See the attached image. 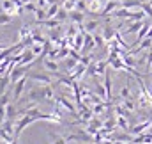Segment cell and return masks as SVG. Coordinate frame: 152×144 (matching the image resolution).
I'll use <instances>...</instances> for the list:
<instances>
[{"label": "cell", "instance_id": "33", "mask_svg": "<svg viewBox=\"0 0 152 144\" xmlns=\"http://www.w3.org/2000/svg\"><path fill=\"white\" fill-rule=\"evenodd\" d=\"M149 132H151V134H152V123H151V128H149Z\"/></svg>", "mask_w": 152, "mask_h": 144}, {"label": "cell", "instance_id": "22", "mask_svg": "<svg viewBox=\"0 0 152 144\" xmlns=\"http://www.w3.org/2000/svg\"><path fill=\"white\" fill-rule=\"evenodd\" d=\"M14 116H16L14 105H12V103H7V119H9V121H12V119H14Z\"/></svg>", "mask_w": 152, "mask_h": 144}, {"label": "cell", "instance_id": "27", "mask_svg": "<svg viewBox=\"0 0 152 144\" xmlns=\"http://www.w3.org/2000/svg\"><path fill=\"white\" fill-rule=\"evenodd\" d=\"M94 41H96V45H97V46H104V43H106V39H104V37L97 36V34L94 36Z\"/></svg>", "mask_w": 152, "mask_h": 144}, {"label": "cell", "instance_id": "34", "mask_svg": "<svg viewBox=\"0 0 152 144\" xmlns=\"http://www.w3.org/2000/svg\"><path fill=\"white\" fill-rule=\"evenodd\" d=\"M113 144H126V143H115V141H113Z\"/></svg>", "mask_w": 152, "mask_h": 144}, {"label": "cell", "instance_id": "12", "mask_svg": "<svg viewBox=\"0 0 152 144\" xmlns=\"http://www.w3.org/2000/svg\"><path fill=\"white\" fill-rule=\"evenodd\" d=\"M11 84V75H4V76H0V96L4 94V93H7V85Z\"/></svg>", "mask_w": 152, "mask_h": 144}, {"label": "cell", "instance_id": "1", "mask_svg": "<svg viewBox=\"0 0 152 144\" xmlns=\"http://www.w3.org/2000/svg\"><path fill=\"white\" fill-rule=\"evenodd\" d=\"M36 121H37V117H34V116H28V114L21 116V119L16 123V128H14V137L18 139V137L21 135V132H23L28 125H32V123H36Z\"/></svg>", "mask_w": 152, "mask_h": 144}, {"label": "cell", "instance_id": "5", "mask_svg": "<svg viewBox=\"0 0 152 144\" xmlns=\"http://www.w3.org/2000/svg\"><path fill=\"white\" fill-rule=\"evenodd\" d=\"M28 78H30V80H36V82H41V84H44V85H50V84H53V78H51V75L30 73V75H28Z\"/></svg>", "mask_w": 152, "mask_h": 144}, {"label": "cell", "instance_id": "24", "mask_svg": "<svg viewBox=\"0 0 152 144\" xmlns=\"http://www.w3.org/2000/svg\"><path fill=\"white\" fill-rule=\"evenodd\" d=\"M42 25H46V27H51V29H53V27H58V25H60V22H58L57 18H55V20H44V22H42Z\"/></svg>", "mask_w": 152, "mask_h": 144}, {"label": "cell", "instance_id": "4", "mask_svg": "<svg viewBox=\"0 0 152 144\" xmlns=\"http://www.w3.org/2000/svg\"><path fill=\"white\" fill-rule=\"evenodd\" d=\"M118 5H122V2H117V0H108L106 2V5L103 7V11H101V14L99 16H108V14H113L115 11H117V7Z\"/></svg>", "mask_w": 152, "mask_h": 144}, {"label": "cell", "instance_id": "18", "mask_svg": "<svg viewBox=\"0 0 152 144\" xmlns=\"http://www.w3.org/2000/svg\"><path fill=\"white\" fill-rule=\"evenodd\" d=\"M11 20H12V16H11V14H7V13L0 11V25H7V23H11Z\"/></svg>", "mask_w": 152, "mask_h": 144}, {"label": "cell", "instance_id": "35", "mask_svg": "<svg viewBox=\"0 0 152 144\" xmlns=\"http://www.w3.org/2000/svg\"><path fill=\"white\" fill-rule=\"evenodd\" d=\"M142 2H147V0H142Z\"/></svg>", "mask_w": 152, "mask_h": 144}, {"label": "cell", "instance_id": "21", "mask_svg": "<svg viewBox=\"0 0 152 144\" xmlns=\"http://www.w3.org/2000/svg\"><path fill=\"white\" fill-rule=\"evenodd\" d=\"M140 9H143V11H145V14L152 18V4H151V2H142V7H140Z\"/></svg>", "mask_w": 152, "mask_h": 144}, {"label": "cell", "instance_id": "11", "mask_svg": "<svg viewBox=\"0 0 152 144\" xmlns=\"http://www.w3.org/2000/svg\"><path fill=\"white\" fill-rule=\"evenodd\" d=\"M115 34H117V30H115L112 25H106L104 27V32H103V37L106 39V43H110V41H113L115 39Z\"/></svg>", "mask_w": 152, "mask_h": 144}, {"label": "cell", "instance_id": "3", "mask_svg": "<svg viewBox=\"0 0 152 144\" xmlns=\"http://www.w3.org/2000/svg\"><path fill=\"white\" fill-rule=\"evenodd\" d=\"M27 98L30 102H42V100H46V91H44V87H34V89H30Z\"/></svg>", "mask_w": 152, "mask_h": 144}, {"label": "cell", "instance_id": "2", "mask_svg": "<svg viewBox=\"0 0 152 144\" xmlns=\"http://www.w3.org/2000/svg\"><path fill=\"white\" fill-rule=\"evenodd\" d=\"M27 80H28V75H25L23 78H20V80L14 84V91H12V98H14V102H18V100L21 98V94H23V91H25V84H27Z\"/></svg>", "mask_w": 152, "mask_h": 144}, {"label": "cell", "instance_id": "25", "mask_svg": "<svg viewBox=\"0 0 152 144\" xmlns=\"http://www.w3.org/2000/svg\"><path fill=\"white\" fill-rule=\"evenodd\" d=\"M23 9H25V11H30V13H36L39 7L36 5V4H34V2H27V4L23 5Z\"/></svg>", "mask_w": 152, "mask_h": 144}, {"label": "cell", "instance_id": "32", "mask_svg": "<svg viewBox=\"0 0 152 144\" xmlns=\"http://www.w3.org/2000/svg\"><path fill=\"white\" fill-rule=\"evenodd\" d=\"M27 2H32V0H23V4H27Z\"/></svg>", "mask_w": 152, "mask_h": 144}, {"label": "cell", "instance_id": "8", "mask_svg": "<svg viewBox=\"0 0 152 144\" xmlns=\"http://www.w3.org/2000/svg\"><path fill=\"white\" fill-rule=\"evenodd\" d=\"M94 46H97V45H96V41H94V36H90L88 32H85V43H83L81 53H88Z\"/></svg>", "mask_w": 152, "mask_h": 144}, {"label": "cell", "instance_id": "23", "mask_svg": "<svg viewBox=\"0 0 152 144\" xmlns=\"http://www.w3.org/2000/svg\"><path fill=\"white\" fill-rule=\"evenodd\" d=\"M66 18H69V14H67V9L60 7V11L57 13V20H58V22H64Z\"/></svg>", "mask_w": 152, "mask_h": 144}, {"label": "cell", "instance_id": "9", "mask_svg": "<svg viewBox=\"0 0 152 144\" xmlns=\"http://www.w3.org/2000/svg\"><path fill=\"white\" fill-rule=\"evenodd\" d=\"M101 7H104L101 0H90V2L87 4V11H90V13H94V14H101V13H99Z\"/></svg>", "mask_w": 152, "mask_h": 144}, {"label": "cell", "instance_id": "17", "mask_svg": "<svg viewBox=\"0 0 152 144\" xmlns=\"http://www.w3.org/2000/svg\"><path fill=\"white\" fill-rule=\"evenodd\" d=\"M50 137H51V144H67V139L66 137H60V135H55L53 132H50Z\"/></svg>", "mask_w": 152, "mask_h": 144}, {"label": "cell", "instance_id": "15", "mask_svg": "<svg viewBox=\"0 0 152 144\" xmlns=\"http://www.w3.org/2000/svg\"><path fill=\"white\" fill-rule=\"evenodd\" d=\"M117 125H118L122 130H126V132H129V128H131L129 123H127V117H126V116H118V114H117Z\"/></svg>", "mask_w": 152, "mask_h": 144}, {"label": "cell", "instance_id": "14", "mask_svg": "<svg viewBox=\"0 0 152 144\" xmlns=\"http://www.w3.org/2000/svg\"><path fill=\"white\" fill-rule=\"evenodd\" d=\"M143 23H145V22H133V23L126 29V32H127V34H134V32L138 34V30L143 27Z\"/></svg>", "mask_w": 152, "mask_h": 144}, {"label": "cell", "instance_id": "36", "mask_svg": "<svg viewBox=\"0 0 152 144\" xmlns=\"http://www.w3.org/2000/svg\"><path fill=\"white\" fill-rule=\"evenodd\" d=\"M117 2H120V0H117Z\"/></svg>", "mask_w": 152, "mask_h": 144}, {"label": "cell", "instance_id": "20", "mask_svg": "<svg viewBox=\"0 0 152 144\" xmlns=\"http://www.w3.org/2000/svg\"><path fill=\"white\" fill-rule=\"evenodd\" d=\"M122 105H124V108H127V110H129V112H133V110H134V102H133V100H131V98H127V100H122Z\"/></svg>", "mask_w": 152, "mask_h": 144}, {"label": "cell", "instance_id": "10", "mask_svg": "<svg viewBox=\"0 0 152 144\" xmlns=\"http://www.w3.org/2000/svg\"><path fill=\"white\" fill-rule=\"evenodd\" d=\"M69 20H71V22H75V23H78V25H81V23L85 22V16H83V13H81V11L73 9V11L69 13Z\"/></svg>", "mask_w": 152, "mask_h": 144}, {"label": "cell", "instance_id": "29", "mask_svg": "<svg viewBox=\"0 0 152 144\" xmlns=\"http://www.w3.org/2000/svg\"><path fill=\"white\" fill-rule=\"evenodd\" d=\"M9 144H18V139H14V141H12V143H9Z\"/></svg>", "mask_w": 152, "mask_h": 144}, {"label": "cell", "instance_id": "7", "mask_svg": "<svg viewBox=\"0 0 152 144\" xmlns=\"http://www.w3.org/2000/svg\"><path fill=\"white\" fill-rule=\"evenodd\" d=\"M25 71H27V68H25V66H16V68L11 71V84L14 85V84H16L20 78H23V76L27 75Z\"/></svg>", "mask_w": 152, "mask_h": 144}, {"label": "cell", "instance_id": "13", "mask_svg": "<svg viewBox=\"0 0 152 144\" xmlns=\"http://www.w3.org/2000/svg\"><path fill=\"white\" fill-rule=\"evenodd\" d=\"M42 64H44V68H46L48 71H51V73H57V70H58L57 62H55L53 59H50V57H48V59H44V61H42Z\"/></svg>", "mask_w": 152, "mask_h": 144}, {"label": "cell", "instance_id": "28", "mask_svg": "<svg viewBox=\"0 0 152 144\" xmlns=\"http://www.w3.org/2000/svg\"><path fill=\"white\" fill-rule=\"evenodd\" d=\"M147 71H149V73H152V64H151V66H147Z\"/></svg>", "mask_w": 152, "mask_h": 144}, {"label": "cell", "instance_id": "19", "mask_svg": "<svg viewBox=\"0 0 152 144\" xmlns=\"http://www.w3.org/2000/svg\"><path fill=\"white\" fill-rule=\"evenodd\" d=\"M127 98H131V89H129V85H124L120 89V100H127Z\"/></svg>", "mask_w": 152, "mask_h": 144}, {"label": "cell", "instance_id": "26", "mask_svg": "<svg viewBox=\"0 0 152 144\" xmlns=\"http://www.w3.org/2000/svg\"><path fill=\"white\" fill-rule=\"evenodd\" d=\"M75 9H76V11H81V13H83V11H87V0H78Z\"/></svg>", "mask_w": 152, "mask_h": 144}, {"label": "cell", "instance_id": "6", "mask_svg": "<svg viewBox=\"0 0 152 144\" xmlns=\"http://www.w3.org/2000/svg\"><path fill=\"white\" fill-rule=\"evenodd\" d=\"M151 123H152V121L138 123V125H134V126H131V128H129V134H131V135H140V134H143L147 128H151Z\"/></svg>", "mask_w": 152, "mask_h": 144}, {"label": "cell", "instance_id": "31", "mask_svg": "<svg viewBox=\"0 0 152 144\" xmlns=\"http://www.w3.org/2000/svg\"><path fill=\"white\" fill-rule=\"evenodd\" d=\"M149 37H152V27H151V30H149Z\"/></svg>", "mask_w": 152, "mask_h": 144}, {"label": "cell", "instance_id": "30", "mask_svg": "<svg viewBox=\"0 0 152 144\" xmlns=\"http://www.w3.org/2000/svg\"><path fill=\"white\" fill-rule=\"evenodd\" d=\"M0 50H5V45H0Z\"/></svg>", "mask_w": 152, "mask_h": 144}, {"label": "cell", "instance_id": "16", "mask_svg": "<svg viewBox=\"0 0 152 144\" xmlns=\"http://www.w3.org/2000/svg\"><path fill=\"white\" fill-rule=\"evenodd\" d=\"M97 27H99V22H96V20H90V22H87V23H85V27H83V30L90 34V32H94V30H96Z\"/></svg>", "mask_w": 152, "mask_h": 144}]
</instances>
